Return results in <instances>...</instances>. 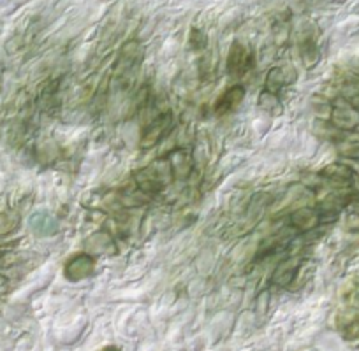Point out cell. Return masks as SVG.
<instances>
[{"label": "cell", "instance_id": "9c48e42d", "mask_svg": "<svg viewBox=\"0 0 359 351\" xmlns=\"http://www.w3.org/2000/svg\"><path fill=\"white\" fill-rule=\"evenodd\" d=\"M257 104L262 111L269 113V115H280V113L284 111L280 99H278V95L275 94V92L262 90L261 95H259Z\"/></svg>", "mask_w": 359, "mask_h": 351}, {"label": "cell", "instance_id": "6da1fadb", "mask_svg": "<svg viewBox=\"0 0 359 351\" xmlns=\"http://www.w3.org/2000/svg\"><path fill=\"white\" fill-rule=\"evenodd\" d=\"M172 127V113L171 111H162L161 115L155 116L143 130H141L140 137V146L141 148H151L155 144L161 143Z\"/></svg>", "mask_w": 359, "mask_h": 351}, {"label": "cell", "instance_id": "7c38bea8", "mask_svg": "<svg viewBox=\"0 0 359 351\" xmlns=\"http://www.w3.org/2000/svg\"><path fill=\"white\" fill-rule=\"evenodd\" d=\"M102 351H122V350H118V348L116 346H109V348H104V350Z\"/></svg>", "mask_w": 359, "mask_h": 351}, {"label": "cell", "instance_id": "3957f363", "mask_svg": "<svg viewBox=\"0 0 359 351\" xmlns=\"http://www.w3.org/2000/svg\"><path fill=\"white\" fill-rule=\"evenodd\" d=\"M95 273V257L92 253H78L65 264L64 276L67 281H83Z\"/></svg>", "mask_w": 359, "mask_h": 351}, {"label": "cell", "instance_id": "52a82bcc", "mask_svg": "<svg viewBox=\"0 0 359 351\" xmlns=\"http://www.w3.org/2000/svg\"><path fill=\"white\" fill-rule=\"evenodd\" d=\"M298 269L299 264L296 258H285L284 262H280V266L273 271V274H271V283L280 288L289 287L294 281Z\"/></svg>", "mask_w": 359, "mask_h": 351}, {"label": "cell", "instance_id": "8992f818", "mask_svg": "<svg viewBox=\"0 0 359 351\" xmlns=\"http://www.w3.org/2000/svg\"><path fill=\"white\" fill-rule=\"evenodd\" d=\"M294 79H296L294 69L285 67V65H278V67L269 69L268 74H266L264 90L275 92V94H277V92L280 90V88H284V86L292 85Z\"/></svg>", "mask_w": 359, "mask_h": 351}, {"label": "cell", "instance_id": "8fae6325", "mask_svg": "<svg viewBox=\"0 0 359 351\" xmlns=\"http://www.w3.org/2000/svg\"><path fill=\"white\" fill-rule=\"evenodd\" d=\"M191 46L194 48V50H205L206 46H208V36H206L203 30L199 29H192L191 30Z\"/></svg>", "mask_w": 359, "mask_h": 351}, {"label": "cell", "instance_id": "7a4b0ae2", "mask_svg": "<svg viewBox=\"0 0 359 351\" xmlns=\"http://www.w3.org/2000/svg\"><path fill=\"white\" fill-rule=\"evenodd\" d=\"M252 67H254V55H252V51L248 50L243 43L234 41V43L231 44L229 55H227V72H229L231 76L240 78V76L247 74Z\"/></svg>", "mask_w": 359, "mask_h": 351}, {"label": "cell", "instance_id": "30bf717a", "mask_svg": "<svg viewBox=\"0 0 359 351\" xmlns=\"http://www.w3.org/2000/svg\"><path fill=\"white\" fill-rule=\"evenodd\" d=\"M90 253H109V251H116L115 244L109 234L97 232L92 239L88 241Z\"/></svg>", "mask_w": 359, "mask_h": 351}, {"label": "cell", "instance_id": "5b68a950", "mask_svg": "<svg viewBox=\"0 0 359 351\" xmlns=\"http://www.w3.org/2000/svg\"><path fill=\"white\" fill-rule=\"evenodd\" d=\"M245 94V86L241 85H233L229 86L226 92L219 97V101L215 102V113L217 115H227V113H233L238 106L243 102Z\"/></svg>", "mask_w": 359, "mask_h": 351}, {"label": "cell", "instance_id": "ba28073f", "mask_svg": "<svg viewBox=\"0 0 359 351\" xmlns=\"http://www.w3.org/2000/svg\"><path fill=\"white\" fill-rule=\"evenodd\" d=\"M291 227L299 230V232H306V230L313 229L319 223V215L313 209H298L291 215Z\"/></svg>", "mask_w": 359, "mask_h": 351}, {"label": "cell", "instance_id": "277c9868", "mask_svg": "<svg viewBox=\"0 0 359 351\" xmlns=\"http://www.w3.org/2000/svg\"><path fill=\"white\" fill-rule=\"evenodd\" d=\"M168 164L171 169L172 180H185L192 174V169H194V160H192L191 153L185 150H176L172 153H169Z\"/></svg>", "mask_w": 359, "mask_h": 351}]
</instances>
